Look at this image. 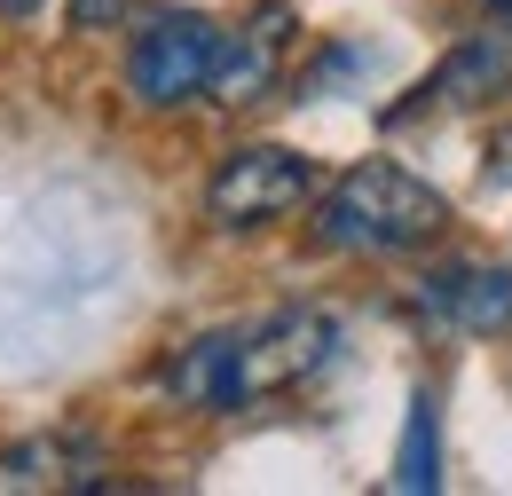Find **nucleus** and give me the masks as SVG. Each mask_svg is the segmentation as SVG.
<instances>
[{
  "instance_id": "f257e3e1",
  "label": "nucleus",
  "mask_w": 512,
  "mask_h": 496,
  "mask_svg": "<svg viewBox=\"0 0 512 496\" xmlns=\"http://www.w3.org/2000/svg\"><path fill=\"white\" fill-rule=\"evenodd\" d=\"M339 347V323L316 308H276L253 315V323H221L190 339L166 371V394L190 402V410H253L268 394H292L331 363Z\"/></svg>"
},
{
  "instance_id": "f8f14e48",
  "label": "nucleus",
  "mask_w": 512,
  "mask_h": 496,
  "mask_svg": "<svg viewBox=\"0 0 512 496\" xmlns=\"http://www.w3.org/2000/svg\"><path fill=\"white\" fill-rule=\"evenodd\" d=\"M489 8H497V16H505V24H512V0H489Z\"/></svg>"
},
{
  "instance_id": "423d86ee",
  "label": "nucleus",
  "mask_w": 512,
  "mask_h": 496,
  "mask_svg": "<svg viewBox=\"0 0 512 496\" xmlns=\"http://www.w3.org/2000/svg\"><path fill=\"white\" fill-rule=\"evenodd\" d=\"M103 481V441L95 434H32L0 449V496H40V489H95Z\"/></svg>"
},
{
  "instance_id": "20e7f679",
  "label": "nucleus",
  "mask_w": 512,
  "mask_h": 496,
  "mask_svg": "<svg viewBox=\"0 0 512 496\" xmlns=\"http://www.w3.org/2000/svg\"><path fill=\"white\" fill-rule=\"evenodd\" d=\"M308 197H316V166L284 142H253V150L221 158V174L205 182V213L221 229H260V221H284Z\"/></svg>"
},
{
  "instance_id": "6e6552de",
  "label": "nucleus",
  "mask_w": 512,
  "mask_h": 496,
  "mask_svg": "<svg viewBox=\"0 0 512 496\" xmlns=\"http://www.w3.org/2000/svg\"><path fill=\"white\" fill-rule=\"evenodd\" d=\"M505 79H512L505 40H489V32H481V40H465V48H457V56H449L442 71L418 87V103H394V111H386V126L418 119V111H465V103H481V95H489V87H505Z\"/></svg>"
},
{
  "instance_id": "0eeeda50",
  "label": "nucleus",
  "mask_w": 512,
  "mask_h": 496,
  "mask_svg": "<svg viewBox=\"0 0 512 496\" xmlns=\"http://www.w3.org/2000/svg\"><path fill=\"white\" fill-rule=\"evenodd\" d=\"M284 24H292V8H260L245 32H221V56H213L205 95L213 103H260L276 87V63H284Z\"/></svg>"
},
{
  "instance_id": "7ed1b4c3",
  "label": "nucleus",
  "mask_w": 512,
  "mask_h": 496,
  "mask_svg": "<svg viewBox=\"0 0 512 496\" xmlns=\"http://www.w3.org/2000/svg\"><path fill=\"white\" fill-rule=\"evenodd\" d=\"M213 56H221V24H213V16H190V8L150 16V24L134 32V48H127L134 103H150V111H182V103H197L205 79H213Z\"/></svg>"
},
{
  "instance_id": "f03ea898",
  "label": "nucleus",
  "mask_w": 512,
  "mask_h": 496,
  "mask_svg": "<svg viewBox=\"0 0 512 496\" xmlns=\"http://www.w3.org/2000/svg\"><path fill=\"white\" fill-rule=\"evenodd\" d=\"M442 221H449V205L434 182H418L394 158H363V166H347L339 182L323 189L316 245L323 252H410V245H426Z\"/></svg>"
},
{
  "instance_id": "1a4fd4ad",
  "label": "nucleus",
  "mask_w": 512,
  "mask_h": 496,
  "mask_svg": "<svg viewBox=\"0 0 512 496\" xmlns=\"http://www.w3.org/2000/svg\"><path fill=\"white\" fill-rule=\"evenodd\" d=\"M394 489H402V496H434V489H442V402H434V386L410 394L402 449H394Z\"/></svg>"
},
{
  "instance_id": "9b49d317",
  "label": "nucleus",
  "mask_w": 512,
  "mask_h": 496,
  "mask_svg": "<svg viewBox=\"0 0 512 496\" xmlns=\"http://www.w3.org/2000/svg\"><path fill=\"white\" fill-rule=\"evenodd\" d=\"M40 8H48V0H0V16H8V24H24V16H40Z\"/></svg>"
},
{
  "instance_id": "9d476101",
  "label": "nucleus",
  "mask_w": 512,
  "mask_h": 496,
  "mask_svg": "<svg viewBox=\"0 0 512 496\" xmlns=\"http://www.w3.org/2000/svg\"><path fill=\"white\" fill-rule=\"evenodd\" d=\"M119 8H127V0H71V24H79V32H103Z\"/></svg>"
},
{
  "instance_id": "39448f33",
  "label": "nucleus",
  "mask_w": 512,
  "mask_h": 496,
  "mask_svg": "<svg viewBox=\"0 0 512 496\" xmlns=\"http://www.w3.org/2000/svg\"><path fill=\"white\" fill-rule=\"evenodd\" d=\"M418 308L449 331H512V268L489 260H449L418 284Z\"/></svg>"
}]
</instances>
